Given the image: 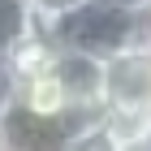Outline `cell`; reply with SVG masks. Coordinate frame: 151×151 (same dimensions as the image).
I'll list each match as a JSON object with an SVG mask.
<instances>
[{
    "label": "cell",
    "mask_w": 151,
    "mask_h": 151,
    "mask_svg": "<svg viewBox=\"0 0 151 151\" xmlns=\"http://www.w3.org/2000/svg\"><path fill=\"white\" fill-rule=\"evenodd\" d=\"M0 151H4V134H0Z\"/></svg>",
    "instance_id": "ba28073f"
},
{
    "label": "cell",
    "mask_w": 151,
    "mask_h": 151,
    "mask_svg": "<svg viewBox=\"0 0 151 151\" xmlns=\"http://www.w3.org/2000/svg\"><path fill=\"white\" fill-rule=\"evenodd\" d=\"M39 30H43V22L30 9V0H0V60H9Z\"/></svg>",
    "instance_id": "277c9868"
},
{
    "label": "cell",
    "mask_w": 151,
    "mask_h": 151,
    "mask_svg": "<svg viewBox=\"0 0 151 151\" xmlns=\"http://www.w3.org/2000/svg\"><path fill=\"white\" fill-rule=\"evenodd\" d=\"M129 142H138V138H125L121 129H112L104 116H99V121H91V125H82L69 138L65 151H129Z\"/></svg>",
    "instance_id": "5b68a950"
},
{
    "label": "cell",
    "mask_w": 151,
    "mask_h": 151,
    "mask_svg": "<svg viewBox=\"0 0 151 151\" xmlns=\"http://www.w3.org/2000/svg\"><path fill=\"white\" fill-rule=\"evenodd\" d=\"M52 78L60 82L65 104H69L73 112L104 116V112H99V99H104V56H99V52L78 47V43H60V39H56Z\"/></svg>",
    "instance_id": "3957f363"
},
{
    "label": "cell",
    "mask_w": 151,
    "mask_h": 151,
    "mask_svg": "<svg viewBox=\"0 0 151 151\" xmlns=\"http://www.w3.org/2000/svg\"><path fill=\"white\" fill-rule=\"evenodd\" d=\"M9 99H13V73H9V65L0 60V112L9 108Z\"/></svg>",
    "instance_id": "52a82bcc"
},
{
    "label": "cell",
    "mask_w": 151,
    "mask_h": 151,
    "mask_svg": "<svg viewBox=\"0 0 151 151\" xmlns=\"http://www.w3.org/2000/svg\"><path fill=\"white\" fill-rule=\"evenodd\" d=\"M99 112L125 138H151V26L129 43L104 52Z\"/></svg>",
    "instance_id": "6da1fadb"
},
{
    "label": "cell",
    "mask_w": 151,
    "mask_h": 151,
    "mask_svg": "<svg viewBox=\"0 0 151 151\" xmlns=\"http://www.w3.org/2000/svg\"><path fill=\"white\" fill-rule=\"evenodd\" d=\"M91 121H99V116H78V112L43 116L22 104H9L0 112V134H4V151H65L69 138Z\"/></svg>",
    "instance_id": "7a4b0ae2"
},
{
    "label": "cell",
    "mask_w": 151,
    "mask_h": 151,
    "mask_svg": "<svg viewBox=\"0 0 151 151\" xmlns=\"http://www.w3.org/2000/svg\"><path fill=\"white\" fill-rule=\"evenodd\" d=\"M86 0H30V9L39 13V22H43V30H52V26L60 22V17H69L73 9H82Z\"/></svg>",
    "instance_id": "8992f818"
}]
</instances>
